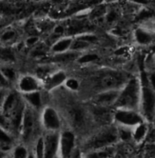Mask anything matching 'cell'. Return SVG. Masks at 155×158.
<instances>
[{
  "instance_id": "6da1fadb",
  "label": "cell",
  "mask_w": 155,
  "mask_h": 158,
  "mask_svg": "<svg viewBox=\"0 0 155 158\" xmlns=\"http://www.w3.org/2000/svg\"><path fill=\"white\" fill-rule=\"evenodd\" d=\"M142 94V84L140 77H131L125 87L121 89L120 95L114 104V108L123 110H133L139 111Z\"/></svg>"
},
{
  "instance_id": "7a4b0ae2",
  "label": "cell",
  "mask_w": 155,
  "mask_h": 158,
  "mask_svg": "<svg viewBox=\"0 0 155 158\" xmlns=\"http://www.w3.org/2000/svg\"><path fill=\"white\" fill-rule=\"evenodd\" d=\"M119 139L118 128L112 126H106L102 130L97 131L95 134L92 135L86 141L84 149L87 152H88L95 150L107 148V147H110L112 144L116 143Z\"/></svg>"
},
{
  "instance_id": "3957f363",
  "label": "cell",
  "mask_w": 155,
  "mask_h": 158,
  "mask_svg": "<svg viewBox=\"0 0 155 158\" xmlns=\"http://www.w3.org/2000/svg\"><path fill=\"white\" fill-rule=\"evenodd\" d=\"M36 110L32 109L31 107L26 104V108L24 110L23 121L21 126V136L25 144H29V142L35 140V136L37 134L38 126H41L40 116L37 114ZM37 141V140H35Z\"/></svg>"
},
{
  "instance_id": "277c9868",
  "label": "cell",
  "mask_w": 155,
  "mask_h": 158,
  "mask_svg": "<svg viewBox=\"0 0 155 158\" xmlns=\"http://www.w3.org/2000/svg\"><path fill=\"white\" fill-rule=\"evenodd\" d=\"M130 78L120 72L110 71L99 76L95 81V85L99 89L98 93L109 89H122Z\"/></svg>"
},
{
  "instance_id": "5b68a950",
  "label": "cell",
  "mask_w": 155,
  "mask_h": 158,
  "mask_svg": "<svg viewBox=\"0 0 155 158\" xmlns=\"http://www.w3.org/2000/svg\"><path fill=\"white\" fill-rule=\"evenodd\" d=\"M139 112L144 120L153 123L155 120V91L149 85H142V94Z\"/></svg>"
},
{
  "instance_id": "8992f818",
  "label": "cell",
  "mask_w": 155,
  "mask_h": 158,
  "mask_svg": "<svg viewBox=\"0 0 155 158\" xmlns=\"http://www.w3.org/2000/svg\"><path fill=\"white\" fill-rule=\"evenodd\" d=\"M113 121L119 127L134 128L139 124L146 122L138 110L116 109L114 110Z\"/></svg>"
},
{
  "instance_id": "52a82bcc",
  "label": "cell",
  "mask_w": 155,
  "mask_h": 158,
  "mask_svg": "<svg viewBox=\"0 0 155 158\" xmlns=\"http://www.w3.org/2000/svg\"><path fill=\"white\" fill-rule=\"evenodd\" d=\"M41 128L46 131H58L61 128V119L58 111L52 107L43 109L40 115Z\"/></svg>"
},
{
  "instance_id": "ba28073f",
  "label": "cell",
  "mask_w": 155,
  "mask_h": 158,
  "mask_svg": "<svg viewBox=\"0 0 155 158\" xmlns=\"http://www.w3.org/2000/svg\"><path fill=\"white\" fill-rule=\"evenodd\" d=\"M40 87H43L42 81L35 75H22L16 82L17 92L21 94H26L39 91Z\"/></svg>"
},
{
  "instance_id": "9c48e42d",
  "label": "cell",
  "mask_w": 155,
  "mask_h": 158,
  "mask_svg": "<svg viewBox=\"0 0 155 158\" xmlns=\"http://www.w3.org/2000/svg\"><path fill=\"white\" fill-rule=\"evenodd\" d=\"M59 137L58 131H46L44 136V149H45V157L54 158L59 152Z\"/></svg>"
},
{
  "instance_id": "30bf717a",
  "label": "cell",
  "mask_w": 155,
  "mask_h": 158,
  "mask_svg": "<svg viewBox=\"0 0 155 158\" xmlns=\"http://www.w3.org/2000/svg\"><path fill=\"white\" fill-rule=\"evenodd\" d=\"M75 135L71 131H63L59 137V152L58 155L61 158H68L74 148Z\"/></svg>"
},
{
  "instance_id": "8fae6325",
  "label": "cell",
  "mask_w": 155,
  "mask_h": 158,
  "mask_svg": "<svg viewBox=\"0 0 155 158\" xmlns=\"http://www.w3.org/2000/svg\"><path fill=\"white\" fill-rule=\"evenodd\" d=\"M120 92L121 89H109L97 93L92 98V105L102 107L114 106L120 95Z\"/></svg>"
},
{
  "instance_id": "7c38bea8",
  "label": "cell",
  "mask_w": 155,
  "mask_h": 158,
  "mask_svg": "<svg viewBox=\"0 0 155 158\" xmlns=\"http://www.w3.org/2000/svg\"><path fill=\"white\" fill-rule=\"evenodd\" d=\"M92 114L94 119L98 123L104 125L105 127L107 124H109L112 122V120H113V116H114V111L113 112L112 111L110 107H102L96 105H92Z\"/></svg>"
},
{
  "instance_id": "4fadbf2b",
  "label": "cell",
  "mask_w": 155,
  "mask_h": 158,
  "mask_svg": "<svg viewBox=\"0 0 155 158\" xmlns=\"http://www.w3.org/2000/svg\"><path fill=\"white\" fill-rule=\"evenodd\" d=\"M134 39L141 46H149L155 41V31L145 27L138 28L134 31Z\"/></svg>"
},
{
  "instance_id": "5bb4252c",
  "label": "cell",
  "mask_w": 155,
  "mask_h": 158,
  "mask_svg": "<svg viewBox=\"0 0 155 158\" xmlns=\"http://www.w3.org/2000/svg\"><path fill=\"white\" fill-rule=\"evenodd\" d=\"M67 79H68L67 75H66V73L64 72L55 71L42 82V85H43L44 89H48V91H51V89L56 88V87H59L60 85L65 83Z\"/></svg>"
},
{
  "instance_id": "9a60e30c",
  "label": "cell",
  "mask_w": 155,
  "mask_h": 158,
  "mask_svg": "<svg viewBox=\"0 0 155 158\" xmlns=\"http://www.w3.org/2000/svg\"><path fill=\"white\" fill-rule=\"evenodd\" d=\"M73 39L74 38H72L71 36L61 37L51 47V51L54 54L67 52L71 51V44L73 42Z\"/></svg>"
},
{
  "instance_id": "2e32d148",
  "label": "cell",
  "mask_w": 155,
  "mask_h": 158,
  "mask_svg": "<svg viewBox=\"0 0 155 158\" xmlns=\"http://www.w3.org/2000/svg\"><path fill=\"white\" fill-rule=\"evenodd\" d=\"M22 97H23L26 104L32 109L38 110L42 108V96L39 91L22 94Z\"/></svg>"
},
{
  "instance_id": "e0dca14e",
  "label": "cell",
  "mask_w": 155,
  "mask_h": 158,
  "mask_svg": "<svg viewBox=\"0 0 155 158\" xmlns=\"http://www.w3.org/2000/svg\"><path fill=\"white\" fill-rule=\"evenodd\" d=\"M149 129H150L149 123H148V122H143V123L139 124L138 126L134 127L133 128V134H132L133 141L135 143H141L143 141H145Z\"/></svg>"
},
{
  "instance_id": "ac0fdd59",
  "label": "cell",
  "mask_w": 155,
  "mask_h": 158,
  "mask_svg": "<svg viewBox=\"0 0 155 158\" xmlns=\"http://www.w3.org/2000/svg\"><path fill=\"white\" fill-rule=\"evenodd\" d=\"M80 56H81L80 52L69 51L67 52L54 54L51 58V61L54 63H68V62H71L74 60H78Z\"/></svg>"
},
{
  "instance_id": "d6986e66",
  "label": "cell",
  "mask_w": 155,
  "mask_h": 158,
  "mask_svg": "<svg viewBox=\"0 0 155 158\" xmlns=\"http://www.w3.org/2000/svg\"><path fill=\"white\" fill-rule=\"evenodd\" d=\"M113 148L112 147H107V148L95 150L92 152H88L86 154L87 158H110L113 154Z\"/></svg>"
},
{
  "instance_id": "ffe728a7",
  "label": "cell",
  "mask_w": 155,
  "mask_h": 158,
  "mask_svg": "<svg viewBox=\"0 0 155 158\" xmlns=\"http://www.w3.org/2000/svg\"><path fill=\"white\" fill-rule=\"evenodd\" d=\"M0 138H1V149L4 152H7L13 148V136L12 133L1 129V133H0Z\"/></svg>"
},
{
  "instance_id": "44dd1931",
  "label": "cell",
  "mask_w": 155,
  "mask_h": 158,
  "mask_svg": "<svg viewBox=\"0 0 155 158\" xmlns=\"http://www.w3.org/2000/svg\"><path fill=\"white\" fill-rule=\"evenodd\" d=\"M118 128V132H119V138L123 141H129L133 140L132 134H133V128H128V127H119Z\"/></svg>"
},
{
  "instance_id": "7402d4cb",
  "label": "cell",
  "mask_w": 155,
  "mask_h": 158,
  "mask_svg": "<svg viewBox=\"0 0 155 158\" xmlns=\"http://www.w3.org/2000/svg\"><path fill=\"white\" fill-rule=\"evenodd\" d=\"M90 43H88L86 41L80 40V39H77L74 38L73 42L71 44V52H82L83 51L87 50L88 47H90Z\"/></svg>"
},
{
  "instance_id": "603a6c76",
  "label": "cell",
  "mask_w": 155,
  "mask_h": 158,
  "mask_svg": "<svg viewBox=\"0 0 155 158\" xmlns=\"http://www.w3.org/2000/svg\"><path fill=\"white\" fill-rule=\"evenodd\" d=\"M30 151L24 145H17L13 149V157L14 158H28Z\"/></svg>"
},
{
  "instance_id": "cb8c5ba5",
  "label": "cell",
  "mask_w": 155,
  "mask_h": 158,
  "mask_svg": "<svg viewBox=\"0 0 155 158\" xmlns=\"http://www.w3.org/2000/svg\"><path fill=\"white\" fill-rule=\"evenodd\" d=\"M1 74L7 79V80L10 83L14 81H17L18 78L16 75V73L12 68H8V67H2L1 68Z\"/></svg>"
},
{
  "instance_id": "d4e9b609",
  "label": "cell",
  "mask_w": 155,
  "mask_h": 158,
  "mask_svg": "<svg viewBox=\"0 0 155 158\" xmlns=\"http://www.w3.org/2000/svg\"><path fill=\"white\" fill-rule=\"evenodd\" d=\"M35 154L36 158H44L45 157V149H44V137L39 136L35 143Z\"/></svg>"
},
{
  "instance_id": "484cf974",
  "label": "cell",
  "mask_w": 155,
  "mask_h": 158,
  "mask_svg": "<svg viewBox=\"0 0 155 158\" xmlns=\"http://www.w3.org/2000/svg\"><path fill=\"white\" fill-rule=\"evenodd\" d=\"M1 58L5 62H12L14 60V54L10 48H4L1 52Z\"/></svg>"
},
{
  "instance_id": "4316f807",
  "label": "cell",
  "mask_w": 155,
  "mask_h": 158,
  "mask_svg": "<svg viewBox=\"0 0 155 158\" xmlns=\"http://www.w3.org/2000/svg\"><path fill=\"white\" fill-rule=\"evenodd\" d=\"M98 58V55L95 53H88V54H81V56L78 58V63L80 64H87L95 61Z\"/></svg>"
},
{
  "instance_id": "83f0119b",
  "label": "cell",
  "mask_w": 155,
  "mask_h": 158,
  "mask_svg": "<svg viewBox=\"0 0 155 158\" xmlns=\"http://www.w3.org/2000/svg\"><path fill=\"white\" fill-rule=\"evenodd\" d=\"M106 14V9L105 7H103L102 5L100 6H97L96 8H94L92 12H91V15L93 19H97V18H100L102 17L104 15Z\"/></svg>"
},
{
  "instance_id": "f1b7e54d",
  "label": "cell",
  "mask_w": 155,
  "mask_h": 158,
  "mask_svg": "<svg viewBox=\"0 0 155 158\" xmlns=\"http://www.w3.org/2000/svg\"><path fill=\"white\" fill-rule=\"evenodd\" d=\"M65 85L69 89H71V91H78L79 87H80V84H79L78 80H76L75 78L67 79L66 82H65Z\"/></svg>"
},
{
  "instance_id": "f546056e",
  "label": "cell",
  "mask_w": 155,
  "mask_h": 158,
  "mask_svg": "<svg viewBox=\"0 0 155 158\" xmlns=\"http://www.w3.org/2000/svg\"><path fill=\"white\" fill-rule=\"evenodd\" d=\"M75 38L80 39V40H83V41H86V42L90 43V44L94 43V42L97 40L96 35H91V33H81V35H78Z\"/></svg>"
},
{
  "instance_id": "4dcf8cb0",
  "label": "cell",
  "mask_w": 155,
  "mask_h": 158,
  "mask_svg": "<svg viewBox=\"0 0 155 158\" xmlns=\"http://www.w3.org/2000/svg\"><path fill=\"white\" fill-rule=\"evenodd\" d=\"M14 38H15V31L14 30L6 31L1 36V40L4 42H10V41H13Z\"/></svg>"
},
{
  "instance_id": "1f68e13d",
  "label": "cell",
  "mask_w": 155,
  "mask_h": 158,
  "mask_svg": "<svg viewBox=\"0 0 155 158\" xmlns=\"http://www.w3.org/2000/svg\"><path fill=\"white\" fill-rule=\"evenodd\" d=\"M146 140H148L150 143H155V128L149 129Z\"/></svg>"
},
{
  "instance_id": "d6a6232c",
  "label": "cell",
  "mask_w": 155,
  "mask_h": 158,
  "mask_svg": "<svg viewBox=\"0 0 155 158\" xmlns=\"http://www.w3.org/2000/svg\"><path fill=\"white\" fill-rule=\"evenodd\" d=\"M148 79H149V86L155 91V73H150L148 74Z\"/></svg>"
},
{
  "instance_id": "836d02e7",
  "label": "cell",
  "mask_w": 155,
  "mask_h": 158,
  "mask_svg": "<svg viewBox=\"0 0 155 158\" xmlns=\"http://www.w3.org/2000/svg\"><path fill=\"white\" fill-rule=\"evenodd\" d=\"M38 40L39 39L36 36H31L26 40V45L27 46H35V45H37Z\"/></svg>"
},
{
  "instance_id": "e575fe53",
  "label": "cell",
  "mask_w": 155,
  "mask_h": 158,
  "mask_svg": "<svg viewBox=\"0 0 155 158\" xmlns=\"http://www.w3.org/2000/svg\"><path fill=\"white\" fill-rule=\"evenodd\" d=\"M106 18H107V21L112 22L117 18V14L115 12H109L108 14L106 15Z\"/></svg>"
},
{
  "instance_id": "d590c367",
  "label": "cell",
  "mask_w": 155,
  "mask_h": 158,
  "mask_svg": "<svg viewBox=\"0 0 155 158\" xmlns=\"http://www.w3.org/2000/svg\"><path fill=\"white\" fill-rule=\"evenodd\" d=\"M53 32L55 33V35H61L65 32V27H63L62 25H57L56 27L54 28Z\"/></svg>"
},
{
  "instance_id": "8d00e7d4",
  "label": "cell",
  "mask_w": 155,
  "mask_h": 158,
  "mask_svg": "<svg viewBox=\"0 0 155 158\" xmlns=\"http://www.w3.org/2000/svg\"><path fill=\"white\" fill-rule=\"evenodd\" d=\"M28 158H36L35 152H32V151H30V153H29V157Z\"/></svg>"
},
{
  "instance_id": "74e56055",
  "label": "cell",
  "mask_w": 155,
  "mask_h": 158,
  "mask_svg": "<svg viewBox=\"0 0 155 158\" xmlns=\"http://www.w3.org/2000/svg\"><path fill=\"white\" fill-rule=\"evenodd\" d=\"M6 158H14V157H13V155H10V156H7Z\"/></svg>"
}]
</instances>
